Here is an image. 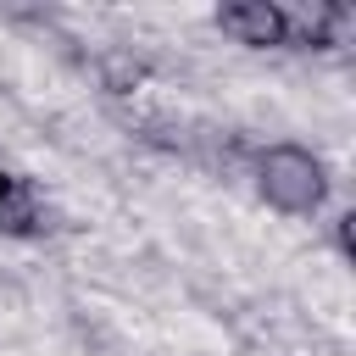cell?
I'll return each mask as SVG.
<instances>
[{
	"instance_id": "6da1fadb",
	"label": "cell",
	"mask_w": 356,
	"mask_h": 356,
	"mask_svg": "<svg viewBox=\"0 0 356 356\" xmlns=\"http://www.w3.org/2000/svg\"><path fill=\"white\" fill-rule=\"evenodd\" d=\"M256 195L284 217H312L328 200V172L306 145H267L256 156Z\"/></svg>"
},
{
	"instance_id": "7a4b0ae2",
	"label": "cell",
	"mask_w": 356,
	"mask_h": 356,
	"mask_svg": "<svg viewBox=\"0 0 356 356\" xmlns=\"http://www.w3.org/2000/svg\"><path fill=\"white\" fill-rule=\"evenodd\" d=\"M211 22L245 50H278L284 44V6L278 0H228V6H217Z\"/></svg>"
},
{
	"instance_id": "3957f363",
	"label": "cell",
	"mask_w": 356,
	"mask_h": 356,
	"mask_svg": "<svg viewBox=\"0 0 356 356\" xmlns=\"http://www.w3.org/2000/svg\"><path fill=\"white\" fill-rule=\"evenodd\" d=\"M339 6L328 0H312V6H284V44L295 50H328L334 44V28H339Z\"/></svg>"
},
{
	"instance_id": "277c9868",
	"label": "cell",
	"mask_w": 356,
	"mask_h": 356,
	"mask_svg": "<svg viewBox=\"0 0 356 356\" xmlns=\"http://www.w3.org/2000/svg\"><path fill=\"white\" fill-rule=\"evenodd\" d=\"M17 184H22V178H11V172H6V167H0V206H6V200H11V189H17Z\"/></svg>"
}]
</instances>
